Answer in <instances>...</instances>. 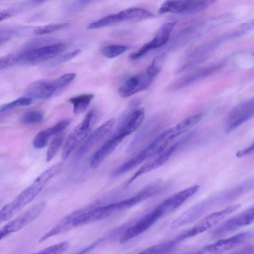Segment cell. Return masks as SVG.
Listing matches in <instances>:
<instances>
[{"label": "cell", "instance_id": "6da1fadb", "mask_svg": "<svg viewBox=\"0 0 254 254\" xmlns=\"http://www.w3.org/2000/svg\"><path fill=\"white\" fill-rule=\"evenodd\" d=\"M63 162L53 165L41 174L34 182L22 190L12 201L4 205L0 211V222L9 220L39 194L46 184L63 169Z\"/></svg>", "mask_w": 254, "mask_h": 254}, {"label": "cell", "instance_id": "7a4b0ae2", "mask_svg": "<svg viewBox=\"0 0 254 254\" xmlns=\"http://www.w3.org/2000/svg\"><path fill=\"white\" fill-rule=\"evenodd\" d=\"M180 135L175 127L163 132L136 155L114 170L110 178L118 177L130 171L150 157L160 154Z\"/></svg>", "mask_w": 254, "mask_h": 254}, {"label": "cell", "instance_id": "3957f363", "mask_svg": "<svg viewBox=\"0 0 254 254\" xmlns=\"http://www.w3.org/2000/svg\"><path fill=\"white\" fill-rule=\"evenodd\" d=\"M165 59V53L155 57L145 71L131 77L119 88V95L127 98L148 88L159 74Z\"/></svg>", "mask_w": 254, "mask_h": 254}, {"label": "cell", "instance_id": "277c9868", "mask_svg": "<svg viewBox=\"0 0 254 254\" xmlns=\"http://www.w3.org/2000/svg\"><path fill=\"white\" fill-rule=\"evenodd\" d=\"M99 117V113L97 110H90L83 120L71 132L63 147L61 157L63 160L67 159L70 154L89 135Z\"/></svg>", "mask_w": 254, "mask_h": 254}, {"label": "cell", "instance_id": "5b68a950", "mask_svg": "<svg viewBox=\"0 0 254 254\" xmlns=\"http://www.w3.org/2000/svg\"><path fill=\"white\" fill-rule=\"evenodd\" d=\"M170 186L169 182L158 180L145 186L135 195L107 205L112 215L129 209L146 199L160 194L166 190Z\"/></svg>", "mask_w": 254, "mask_h": 254}, {"label": "cell", "instance_id": "8992f818", "mask_svg": "<svg viewBox=\"0 0 254 254\" xmlns=\"http://www.w3.org/2000/svg\"><path fill=\"white\" fill-rule=\"evenodd\" d=\"M65 48L64 44L56 41L41 46L24 49L19 53L17 64L33 65L49 60L63 52Z\"/></svg>", "mask_w": 254, "mask_h": 254}, {"label": "cell", "instance_id": "52a82bcc", "mask_svg": "<svg viewBox=\"0 0 254 254\" xmlns=\"http://www.w3.org/2000/svg\"><path fill=\"white\" fill-rule=\"evenodd\" d=\"M138 101L131 102L123 113L114 133L124 138L136 131L142 125L145 113L142 108H138Z\"/></svg>", "mask_w": 254, "mask_h": 254}, {"label": "cell", "instance_id": "ba28073f", "mask_svg": "<svg viewBox=\"0 0 254 254\" xmlns=\"http://www.w3.org/2000/svg\"><path fill=\"white\" fill-rule=\"evenodd\" d=\"M220 43L221 42L218 37L193 49L186 55L179 64L176 69V73L188 71L201 64L207 59Z\"/></svg>", "mask_w": 254, "mask_h": 254}, {"label": "cell", "instance_id": "9c48e42d", "mask_svg": "<svg viewBox=\"0 0 254 254\" xmlns=\"http://www.w3.org/2000/svg\"><path fill=\"white\" fill-rule=\"evenodd\" d=\"M195 132L193 131L182 137L167 149L161 152L153 161L142 165L130 178L126 184L127 187L139 176L159 168L165 164L184 144L190 140Z\"/></svg>", "mask_w": 254, "mask_h": 254}, {"label": "cell", "instance_id": "30bf717a", "mask_svg": "<svg viewBox=\"0 0 254 254\" xmlns=\"http://www.w3.org/2000/svg\"><path fill=\"white\" fill-rule=\"evenodd\" d=\"M45 201L39 202L5 224L0 231V240L17 232L37 219L44 211Z\"/></svg>", "mask_w": 254, "mask_h": 254}, {"label": "cell", "instance_id": "8fae6325", "mask_svg": "<svg viewBox=\"0 0 254 254\" xmlns=\"http://www.w3.org/2000/svg\"><path fill=\"white\" fill-rule=\"evenodd\" d=\"M166 122L165 117L161 114L153 116L137 132L128 144L126 151L130 152L156 134L164 127Z\"/></svg>", "mask_w": 254, "mask_h": 254}, {"label": "cell", "instance_id": "7c38bea8", "mask_svg": "<svg viewBox=\"0 0 254 254\" xmlns=\"http://www.w3.org/2000/svg\"><path fill=\"white\" fill-rule=\"evenodd\" d=\"M223 65V63H219L194 69L172 82L169 90L173 91L187 87L217 72Z\"/></svg>", "mask_w": 254, "mask_h": 254}, {"label": "cell", "instance_id": "4fadbf2b", "mask_svg": "<svg viewBox=\"0 0 254 254\" xmlns=\"http://www.w3.org/2000/svg\"><path fill=\"white\" fill-rule=\"evenodd\" d=\"M164 216L158 205L141 217L134 225L127 229L120 238V243L124 244L142 234Z\"/></svg>", "mask_w": 254, "mask_h": 254}, {"label": "cell", "instance_id": "5bb4252c", "mask_svg": "<svg viewBox=\"0 0 254 254\" xmlns=\"http://www.w3.org/2000/svg\"><path fill=\"white\" fill-rule=\"evenodd\" d=\"M239 204H233L220 211L208 214L194 226L184 231L187 239L201 234L217 225L225 217L238 209Z\"/></svg>", "mask_w": 254, "mask_h": 254}, {"label": "cell", "instance_id": "9a60e30c", "mask_svg": "<svg viewBox=\"0 0 254 254\" xmlns=\"http://www.w3.org/2000/svg\"><path fill=\"white\" fill-rule=\"evenodd\" d=\"M154 14L145 8L131 7L118 13L112 14L102 18L103 24L109 26L119 23H135L153 17Z\"/></svg>", "mask_w": 254, "mask_h": 254}, {"label": "cell", "instance_id": "2e32d148", "mask_svg": "<svg viewBox=\"0 0 254 254\" xmlns=\"http://www.w3.org/2000/svg\"><path fill=\"white\" fill-rule=\"evenodd\" d=\"M254 115V97L235 107L227 119L226 132H230L248 121Z\"/></svg>", "mask_w": 254, "mask_h": 254}, {"label": "cell", "instance_id": "e0dca14e", "mask_svg": "<svg viewBox=\"0 0 254 254\" xmlns=\"http://www.w3.org/2000/svg\"><path fill=\"white\" fill-rule=\"evenodd\" d=\"M254 222V206L227 220L213 232L215 237H221Z\"/></svg>", "mask_w": 254, "mask_h": 254}, {"label": "cell", "instance_id": "ac0fdd59", "mask_svg": "<svg viewBox=\"0 0 254 254\" xmlns=\"http://www.w3.org/2000/svg\"><path fill=\"white\" fill-rule=\"evenodd\" d=\"M254 237V231L242 232L205 246L199 253H222L231 250Z\"/></svg>", "mask_w": 254, "mask_h": 254}, {"label": "cell", "instance_id": "d6986e66", "mask_svg": "<svg viewBox=\"0 0 254 254\" xmlns=\"http://www.w3.org/2000/svg\"><path fill=\"white\" fill-rule=\"evenodd\" d=\"M215 203L214 196L197 203L188 208L172 221L171 227L173 229L178 228L194 222Z\"/></svg>", "mask_w": 254, "mask_h": 254}, {"label": "cell", "instance_id": "ffe728a7", "mask_svg": "<svg viewBox=\"0 0 254 254\" xmlns=\"http://www.w3.org/2000/svg\"><path fill=\"white\" fill-rule=\"evenodd\" d=\"M176 22H169L164 23L158 31L156 36L150 42L144 44L137 51L131 53L129 58L136 60L144 56L151 50L160 48L168 41L171 32Z\"/></svg>", "mask_w": 254, "mask_h": 254}, {"label": "cell", "instance_id": "44dd1931", "mask_svg": "<svg viewBox=\"0 0 254 254\" xmlns=\"http://www.w3.org/2000/svg\"><path fill=\"white\" fill-rule=\"evenodd\" d=\"M115 124V120L111 119L107 121L91 133L79 147L75 153V157H83L95 145L101 141L110 133Z\"/></svg>", "mask_w": 254, "mask_h": 254}, {"label": "cell", "instance_id": "7402d4cb", "mask_svg": "<svg viewBox=\"0 0 254 254\" xmlns=\"http://www.w3.org/2000/svg\"><path fill=\"white\" fill-rule=\"evenodd\" d=\"M199 186L195 185L180 191L158 204L164 216L168 215L193 195L199 190Z\"/></svg>", "mask_w": 254, "mask_h": 254}, {"label": "cell", "instance_id": "603a6c76", "mask_svg": "<svg viewBox=\"0 0 254 254\" xmlns=\"http://www.w3.org/2000/svg\"><path fill=\"white\" fill-rule=\"evenodd\" d=\"M124 138L114 133L93 154L90 167L96 169L116 149Z\"/></svg>", "mask_w": 254, "mask_h": 254}, {"label": "cell", "instance_id": "cb8c5ba5", "mask_svg": "<svg viewBox=\"0 0 254 254\" xmlns=\"http://www.w3.org/2000/svg\"><path fill=\"white\" fill-rule=\"evenodd\" d=\"M56 91L53 80H39L34 81L28 86L24 95L32 99H47Z\"/></svg>", "mask_w": 254, "mask_h": 254}, {"label": "cell", "instance_id": "d4e9b609", "mask_svg": "<svg viewBox=\"0 0 254 254\" xmlns=\"http://www.w3.org/2000/svg\"><path fill=\"white\" fill-rule=\"evenodd\" d=\"M193 0H167L158 10V13L190 12Z\"/></svg>", "mask_w": 254, "mask_h": 254}, {"label": "cell", "instance_id": "484cf974", "mask_svg": "<svg viewBox=\"0 0 254 254\" xmlns=\"http://www.w3.org/2000/svg\"><path fill=\"white\" fill-rule=\"evenodd\" d=\"M93 94H83L69 99L68 101L73 106V111L75 114L84 112L94 98Z\"/></svg>", "mask_w": 254, "mask_h": 254}, {"label": "cell", "instance_id": "4316f807", "mask_svg": "<svg viewBox=\"0 0 254 254\" xmlns=\"http://www.w3.org/2000/svg\"><path fill=\"white\" fill-rule=\"evenodd\" d=\"M128 49L129 47L126 45L112 44L103 47L101 50V52L106 58L113 59L123 54Z\"/></svg>", "mask_w": 254, "mask_h": 254}, {"label": "cell", "instance_id": "83f0119b", "mask_svg": "<svg viewBox=\"0 0 254 254\" xmlns=\"http://www.w3.org/2000/svg\"><path fill=\"white\" fill-rule=\"evenodd\" d=\"M64 140V135L60 133L57 134L52 140L47 149L46 159L47 162L50 161L58 152L62 145Z\"/></svg>", "mask_w": 254, "mask_h": 254}, {"label": "cell", "instance_id": "f1b7e54d", "mask_svg": "<svg viewBox=\"0 0 254 254\" xmlns=\"http://www.w3.org/2000/svg\"><path fill=\"white\" fill-rule=\"evenodd\" d=\"M44 119V114L40 110H30L24 113L20 118L23 125H31L41 122Z\"/></svg>", "mask_w": 254, "mask_h": 254}, {"label": "cell", "instance_id": "f546056e", "mask_svg": "<svg viewBox=\"0 0 254 254\" xmlns=\"http://www.w3.org/2000/svg\"><path fill=\"white\" fill-rule=\"evenodd\" d=\"M69 23L63 22L52 23L36 28L34 32L36 35H41L55 32L68 27Z\"/></svg>", "mask_w": 254, "mask_h": 254}, {"label": "cell", "instance_id": "4dcf8cb0", "mask_svg": "<svg viewBox=\"0 0 254 254\" xmlns=\"http://www.w3.org/2000/svg\"><path fill=\"white\" fill-rule=\"evenodd\" d=\"M31 98L25 96L19 98L12 102L4 104L0 107V112L2 114L15 108L28 106L32 102Z\"/></svg>", "mask_w": 254, "mask_h": 254}, {"label": "cell", "instance_id": "1f68e13d", "mask_svg": "<svg viewBox=\"0 0 254 254\" xmlns=\"http://www.w3.org/2000/svg\"><path fill=\"white\" fill-rule=\"evenodd\" d=\"M69 242L67 241L50 246L38 252V254H61L66 251L69 247Z\"/></svg>", "mask_w": 254, "mask_h": 254}, {"label": "cell", "instance_id": "d6a6232c", "mask_svg": "<svg viewBox=\"0 0 254 254\" xmlns=\"http://www.w3.org/2000/svg\"><path fill=\"white\" fill-rule=\"evenodd\" d=\"M70 122V120L68 119L62 120L52 127L45 129V130L50 137L62 133L69 126Z\"/></svg>", "mask_w": 254, "mask_h": 254}, {"label": "cell", "instance_id": "836d02e7", "mask_svg": "<svg viewBox=\"0 0 254 254\" xmlns=\"http://www.w3.org/2000/svg\"><path fill=\"white\" fill-rule=\"evenodd\" d=\"M19 53H11L1 57L0 58V69H5L17 64Z\"/></svg>", "mask_w": 254, "mask_h": 254}, {"label": "cell", "instance_id": "e575fe53", "mask_svg": "<svg viewBox=\"0 0 254 254\" xmlns=\"http://www.w3.org/2000/svg\"><path fill=\"white\" fill-rule=\"evenodd\" d=\"M76 77L75 73H65L53 80V82L57 90L62 89L70 84Z\"/></svg>", "mask_w": 254, "mask_h": 254}, {"label": "cell", "instance_id": "d590c367", "mask_svg": "<svg viewBox=\"0 0 254 254\" xmlns=\"http://www.w3.org/2000/svg\"><path fill=\"white\" fill-rule=\"evenodd\" d=\"M50 138L45 130H42L34 137L32 141L33 145L37 149L42 148L47 145Z\"/></svg>", "mask_w": 254, "mask_h": 254}, {"label": "cell", "instance_id": "8d00e7d4", "mask_svg": "<svg viewBox=\"0 0 254 254\" xmlns=\"http://www.w3.org/2000/svg\"><path fill=\"white\" fill-rule=\"evenodd\" d=\"M254 29V19L244 23L231 30L235 38L241 36L249 31Z\"/></svg>", "mask_w": 254, "mask_h": 254}, {"label": "cell", "instance_id": "74e56055", "mask_svg": "<svg viewBox=\"0 0 254 254\" xmlns=\"http://www.w3.org/2000/svg\"><path fill=\"white\" fill-rule=\"evenodd\" d=\"M217 0H193L190 12H196L206 9Z\"/></svg>", "mask_w": 254, "mask_h": 254}, {"label": "cell", "instance_id": "f35d334b", "mask_svg": "<svg viewBox=\"0 0 254 254\" xmlns=\"http://www.w3.org/2000/svg\"><path fill=\"white\" fill-rule=\"evenodd\" d=\"M81 50L80 49H76L62 55L57 58L55 60L53 61L51 65L55 66L68 62L78 56Z\"/></svg>", "mask_w": 254, "mask_h": 254}, {"label": "cell", "instance_id": "ab89813d", "mask_svg": "<svg viewBox=\"0 0 254 254\" xmlns=\"http://www.w3.org/2000/svg\"><path fill=\"white\" fill-rule=\"evenodd\" d=\"M16 10L14 8H8L0 11V19L2 21L12 16L16 13Z\"/></svg>", "mask_w": 254, "mask_h": 254}, {"label": "cell", "instance_id": "60d3db41", "mask_svg": "<svg viewBox=\"0 0 254 254\" xmlns=\"http://www.w3.org/2000/svg\"><path fill=\"white\" fill-rule=\"evenodd\" d=\"M50 0H29L28 1V4H36L45 2Z\"/></svg>", "mask_w": 254, "mask_h": 254}, {"label": "cell", "instance_id": "b9f144b4", "mask_svg": "<svg viewBox=\"0 0 254 254\" xmlns=\"http://www.w3.org/2000/svg\"><path fill=\"white\" fill-rule=\"evenodd\" d=\"M94 0H77V2L80 5H85L92 2Z\"/></svg>", "mask_w": 254, "mask_h": 254}, {"label": "cell", "instance_id": "7bdbcfd3", "mask_svg": "<svg viewBox=\"0 0 254 254\" xmlns=\"http://www.w3.org/2000/svg\"></svg>", "mask_w": 254, "mask_h": 254}]
</instances>
